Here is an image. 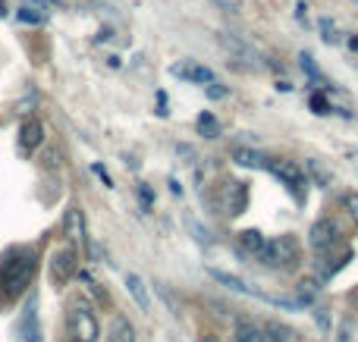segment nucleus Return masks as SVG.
Segmentation results:
<instances>
[{"instance_id": "nucleus-26", "label": "nucleus", "mask_w": 358, "mask_h": 342, "mask_svg": "<svg viewBox=\"0 0 358 342\" xmlns=\"http://www.w3.org/2000/svg\"><path fill=\"white\" fill-rule=\"evenodd\" d=\"M204 91H208V98H227V88L220 85V82H208V85H204Z\"/></svg>"}, {"instance_id": "nucleus-10", "label": "nucleus", "mask_w": 358, "mask_h": 342, "mask_svg": "<svg viewBox=\"0 0 358 342\" xmlns=\"http://www.w3.org/2000/svg\"><path fill=\"white\" fill-rule=\"evenodd\" d=\"M41 142H44V126L38 123V119H25V123L19 126V151H22V154H35Z\"/></svg>"}, {"instance_id": "nucleus-25", "label": "nucleus", "mask_w": 358, "mask_h": 342, "mask_svg": "<svg viewBox=\"0 0 358 342\" xmlns=\"http://www.w3.org/2000/svg\"><path fill=\"white\" fill-rule=\"evenodd\" d=\"M311 107H315V113H330L334 107H330V101L324 98V94H311Z\"/></svg>"}, {"instance_id": "nucleus-29", "label": "nucleus", "mask_w": 358, "mask_h": 342, "mask_svg": "<svg viewBox=\"0 0 358 342\" xmlns=\"http://www.w3.org/2000/svg\"><path fill=\"white\" fill-rule=\"evenodd\" d=\"M3 13H6V0H0V16H3Z\"/></svg>"}, {"instance_id": "nucleus-23", "label": "nucleus", "mask_w": 358, "mask_h": 342, "mask_svg": "<svg viewBox=\"0 0 358 342\" xmlns=\"http://www.w3.org/2000/svg\"><path fill=\"white\" fill-rule=\"evenodd\" d=\"M321 35L327 44H340V35H336V25L330 19H321Z\"/></svg>"}, {"instance_id": "nucleus-21", "label": "nucleus", "mask_w": 358, "mask_h": 342, "mask_svg": "<svg viewBox=\"0 0 358 342\" xmlns=\"http://www.w3.org/2000/svg\"><path fill=\"white\" fill-rule=\"evenodd\" d=\"M305 167H308V173L315 176V182H317V186H330V182H334V173H330V170H324L317 161H308V163H305Z\"/></svg>"}, {"instance_id": "nucleus-12", "label": "nucleus", "mask_w": 358, "mask_h": 342, "mask_svg": "<svg viewBox=\"0 0 358 342\" xmlns=\"http://www.w3.org/2000/svg\"><path fill=\"white\" fill-rule=\"evenodd\" d=\"M220 44L236 57V60L245 63V66H258V54H255V50L248 47V44H242L236 35H220Z\"/></svg>"}, {"instance_id": "nucleus-7", "label": "nucleus", "mask_w": 358, "mask_h": 342, "mask_svg": "<svg viewBox=\"0 0 358 342\" xmlns=\"http://www.w3.org/2000/svg\"><path fill=\"white\" fill-rule=\"evenodd\" d=\"M336 239H340V230H336L334 220H317V223L311 226V232H308V242H311V248L315 251L334 248Z\"/></svg>"}, {"instance_id": "nucleus-15", "label": "nucleus", "mask_w": 358, "mask_h": 342, "mask_svg": "<svg viewBox=\"0 0 358 342\" xmlns=\"http://www.w3.org/2000/svg\"><path fill=\"white\" fill-rule=\"evenodd\" d=\"M233 342H264V327L255 320H236Z\"/></svg>"}, {"instance_id": "nucleus-17", "label": "nucleus", "mask_w": 358, "mask_h": 342, "mask_svg": "<svg viewBox=\"0 0 358 342\" xmlns=\"http://www.w3.org/2000/svg\"><path fill=\"white\" fill-rule=\"evenodd\" d=\"M126 289H129V295L136 299V305L142 308V311H148L151 308V299H148V289H145V280L138 274H126Z\"/></svg>"}, {"instance_id": "nucleus-20", "label": "nucleus", "mask_w": 358, "mask_h": 342, "mask_svg": "<svg viewBox=\"0 0 358 342\" xmlns=\"http://www.w3.org/2000/svg\"><path fill=\"white\" fill-rule=\"evenodd\" d=\"M198 132H201L204 138H217L220 135V123H217L210 113H201V117H198Z\"/></svg>"}, {"instance_id": "nucleus-16", "label": "nucleus", "mask_w": 358, "mask_h": 342, "mask_svg": "<svg viewBox=\"0 0 358 342\" xmlns=\"http://www.w3.org/2000/svg\"><path fill=\"white\" fill-rule=\"evenodd\" d=\"M107 342H136V327L126 318H113L107 327Z\"/></svg>"}, {"instance_id": "nucleus-30", "label": "nucleus", "mask_w": 358, "mask_h": 342, "mask_svg": "<svg viewBox=\"0 0 358 342\" xmlns=\"http://www.w3.org/2000/svg\"><path fill=\"white\" fill-rule=\"evenodd\" d=\"M204 342H214V339H210V336H204Z\"/></svg>"}, {"instance_id": "nucleus-11", "label": "nucleus", "mask_w": 358, "mask_h": 342, "mask_svg": "<svg viewBox=\"0 0 358 342\" xmlns=\"http://www.w3.org/2000/svg\"><path fill=\"white\" fill-rule=\"evenodd\" d=\"M48 19H50L48 0H25L19 6V22H25V25H44Z\"/></svg>"}, {"instance_id": "nucleus-5", "label": "nucleus", "mask_w": 358, "mask_h": 342, "mask_svg": "<svg viewBox=\"0 0 358 342\" xmlns=\"http://www.w3.org/2000/svg\"><path fill=\"white\" fill-rule=\"evenodd\" d=\"M16 342H44V330H41V314H38V295L31 292L25 302L22 314H19L16 324Z\"/></svg>"}, {"instance_id": "nucleus-18", "label": "nucleus", "mask_w": 358, "mask_h": 342, "mask_svg": "<svg viewBox=\"0 0 358 342\" xmlns=\"http://www.w3.org/2000/svg\"><path fill=\"white\" fill-rule=\"evenodd\" d=\"M233 161H236V163H242V167L267 170V161H271V157L261 154V151H255V148H236V151H233Z\"/></svg>"}, {"instance_id": "nucleus-28", "label": "nucleus", "mask_w": 358, "mask_h": 342, "mask_svg": "<svg viewBox=\"0 0 358 342\" xmlns=\"http://www.w3.org/2000/svg\"><path fill=\"white\" fill-rule=\"evenodd\" d=\"M315 318H317V327H321V330L327 333V330H330V318H327V311H324V308H317Z\"/></svg>"}, {"instance_id": "nucleus-14", "label": "nucleus", "mask_w": 358, "mask_h": 342, "mask_svg": "<svg viewBox=\"0 0 358 342\" xmlns=\"http://www.w3.org/2000/svg\"><path fill=\"white\" fill-rule=\"evenodd\" d=\"M239 245H242V251L245 255H252V258H264V251H267V239L261 236L258 230H245V232H239Z\"/></svg>"}, {"instance_id": "nucleus-19", "label": "nucleus", "mask_w": 358, "mask_h": 342, "mask_svg": "<svg viewBox=\"0 0 358 342\" xmlns=\"http://www.w3.org/2000/svg\"><path fill=\"white\" fill-rule=\"evenodd\" d=\"M264 342H299V336L283 324H264Z\"/></svg>"}, {"instance_id": "nucleus-4", "label": "nucleus", "mask_w": 358, "mask_h": 342, "mask_svg": "<svg viewBox=\"0 0 358 342\" xmlns=\"http://www.w3.org/2000/svg\"><path fill=\"white\" fill-rule=\"evenodd\" d=\"M267 170H271L273 176H277L280 182H283L286 188H289L292 192V198H299L302 201L305 198V188H308V176H305V170L299 167L296 161H283V157H271V161H267Z\"/></svg>"}, {"instance_id": "nucleus-2", "label": "nucleus", "mask_w": 358, "mask_h": 342, "mask_svg": "<svg viewBox=\"0 0 358 342\" xmlns=\"http://www.w3.org/2000/svg\"><path fill=\"white\" fill-rule=\"evenodd\" d=\"M264 264L280 270H296L299 261H302V251H299V239L296 236H280L273 242H267V251L261 258Z\"/></svg>"}, {"instance_id": "nucleus-3", "label": "nucleus", "mask_w": 358, "mask_h": 342, "mask_svg": "<svg viewBox=\"0 0 358 342\" xmlns=\"http://www.w3.org/2000/svg\"><path fill=\"white\" fill-rule=\"evenodd\" d=\"M66 333H69V339H76V342H98L101 327L85 305H73L66 311Z\"/></svg>"}, {"instance_id": "nucleus-6", "label": "nucleus", "mask_w": 358, "mask_h": 342, "mask_svg": "<svg viewBox=\"0 0 358 342\" xmlns=\"http://www.w3.org/2000/svg\"><path fill=\"white\" fill-rule=\"evenodd\" d=\"M76 270H79V264H76L73 248H63L50 258V283H54V286H66V283L76 276Z\"/></svg>"}, {"instance_id": "nucleus-1", "label": "nucleus", "mask_w": 358, "mask_h": 342, "mask_svg": "<svg viewBox=\"0 0 358 342\" xmlns=\"http://www.w3.org/2000/svg\"><path fill=\"white\" fill-rule=\"evenodd\" d=\"M31 276H35V251L16 245L0 258V305H10L13 299L25 292L31 286Z\"/></svg>"}, {"instance_id": "nucleus-13", "label": "nucleus", "mask_w": 358, "mask_h": 342, "mask_svg": "<svg viewBox=\"0 0 358 342\" xmlns=\"http://www.w3.org/2000/svg\"><path fill=\"white\" fill-rule=\"evenodd\" d=\"M63 232H66L69 242H82L85 239V217H82L79 207H69L66 217H63Z\"/></svg>"}, {"instance_id": "nucleus-27", "label": "nucleus", "mask_w": 358, "mask_h": 342, "mask_svg": "<svg viewBox=\"0 0 358 342\" xmlns=\"http://www.w3.org/2000/svg\"><path fill=\"white\" fill-rule=\"evenodd\" d=\"M343 207H346V211H349V214H352V217L358 220V192L346 195V198H343Z\"/></svg>"}, {"instance_id": "nucleus-24", "label": "nucleus", "mask_w": 358, "mask_h": 342, "mask_svg": "<svg viewBox=\"0 0 358 342\" xmlns=\"http://www.w3.org/2000/svg\"><path fill=\"white\" fill-rule=\"evenodd\" d=\"M189 230L195 232V242H201V245H210V232H208V230H201V226H198V223H195V220H192V217H189Z\"/></svg>"}, {"instance_id": "nucleus-22", "label": "nucleus", "mask_w": 358, "mask_h": 342, "mask_svg": "<svg viewBox=\"0 0 358 342\" xmlns=\"http://www.w3.org/2000/svg\"><path fill=\"white\" fill-rule=\"evenodd\" d=\"M299 63H302V69L317 82V85H327V82H324V75H321V69L315 66V57H311V54H299Z\"/></svg>"}, {"instance_id": "nucleus-8", "label": "nucleus", "mask_w": 358, "mask_h": 342, "mask_svg": "<svg viewBox=\"0 0 358 342\" xmlns=\"http://www.w3.org/2000/svg\"><path fill=\"white\" fill-rule=\"evenodd\" d=\"M170 73L179 75V79L185 82H195V85H208V82H214V73H210L208 66H201V63L195 60H179L170 66Z\"/></svg>"}, {"instance_id": "nucleus-9", "label": "nucleus", "mask_w": 358, "mask_h": 342, "mask_svg": "<svg viewBox=\"0 0 358 342\" xmlns=\"http://www.w3.org/2000/svg\"><path fill=\"white\" fill-rule=\"evenodd\" d=\"M245 205H248L245 182H227V186H223V211L233 214V217H239V214L245 211Z\"/></svg>"}]
</instances>
